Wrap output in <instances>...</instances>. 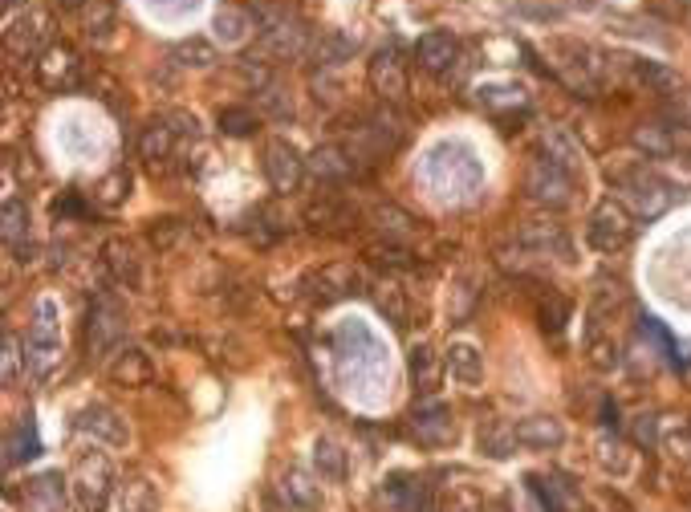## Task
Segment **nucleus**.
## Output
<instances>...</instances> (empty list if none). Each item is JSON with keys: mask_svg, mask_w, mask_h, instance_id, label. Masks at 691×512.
Wrapping results in <instances>:
<instances>
[{"mask_svg": "<svg viewBox=\"0 0 691 512\" xmlns=\"http://www.w3.org/2000/svg\"><path fill=\"white\" fill-rule=\"evenodd\" d=\"M70 484H74V496H78L82 512H106L110 492H114V484H118V472H114V464H110L106 452H86V456L74 464Z\"/></svg>", "mask_w": 691, "mask_h": 512, "instance_id": "obj_1", "label": "nucleus"}, {"mask_svg": "<svg viewBox=\"0 0 691 512\" xmlns=\"http://www.w3.org/2000/svg\"><path fill=\"white\" fill-rule=\"evenodd\" d=\"M525 196L545 208H565L574 200V175L557 167L553 159H533L525 167Z\"/></svg>", "mask_w": 691, "mask_h": 512, "instance_id": "obj_2", "label": "nucleus"}, {"mask_svg": "<svg viewBox=\"0 0 691 512\" xmlns=\"http://www.w3.org/2000/svg\"><path fill=\"white\" fill-rule=\"evenodd\" d=\"M635 236V216L626 212L622 200H602L590 216V228H586V240L598 248V252H618L626 248Z\"/></svg>", "mask_w": 691, "mask_h": 512, "instance_id": "obj_3", "label": "nucleus"}, {"mask_svg": "<svg viewBox=\"0 0 691 512\" xmlns=\"http://www.w3.org/2000/svg\"><path fill=\"white\" fill-rule=\"evenodd\" d=\"M618 191H622V200H631L635 212L647 216V220L663 216L667 204H671V187L663 179L647 175V171H626V175H618Z\"/></svg>", "mask_w": 691, "mask_h": 512, "instance_id": "obj_4", "label": "nucleus"}, {"mask_svg": "<svg viewBox=\"0 0 691 512\" xmlns=\"http://www.w3.org/2000/svg\"><path fill=\"white\" fill-rule=\"evenodd\" d=\"M127 334V313L114 297H102L94 309H90V330H86V346L94 358H102L106 350H114Z\"/></svg>", "mask_w": 691, "mask_h": 512, "instance_id": "obj_5", "label": "nucleus"}, {"mask_svg": "<svg viewBox=\"0 0 691 512\" xmlns=\"http://www.w3.org/2000/svg\"><path fill=\"white\" fill-rule=\"evenodd\" d=\"M265 175H269L273 191H281V196L297 191V183L305 175V159L297 155V147L289 139H269L265 143Z\"/></svg>", "mask_w": 691, "mask_h": 512, "instance_id": "obj_6", "label": "nucleus"}, {"mask_svg": "<svg viewBox=\"0 0 691 512\" xmlns=\"http://www.w3.org/2000/svg\"><path fill=\"white\" fill-rule=\"evenodd\" d=\"M106 374H110V382H118V387L139 391V387H147V382L155 378V366H151L147 350H139V346H118L114 358L106 362Z\"/></svg>", "mask_w": 691, "mask_h": 512, "instance_id": "obj_7", "label": "nucleus"}, {"mask_svg": "<svg viewBox=\"0 0 691 512\" xmlns=\"http://www.w3.org/2000/svg\"><path fill=\"white\" fill-rule=\"evenodd\" d=\"M411 431L423 447H448L456 439V419L444 403H427V407H415L411 415Z\"/></svg>", "mask_w": 691, "mask_h": 512, "instance_id": "obj_8", "label": "nucleus"}, {"mask_svg": "<svg viewBox=\"0 0 691 512\" xmlns=\"http://www.w3.org/2000/svg\"><path fill=\"white\" fill-rule=\"evenodd\" d=\"M370 86L374 94H383L387 102H399L407 94V70H403V61L395 49H379L370 61Z\"/></svg>", "mask_w": 691, "mask_h": 512, "instance_id": "obj_9", "label": "nucleus"}, {"mask_svg": "<svg viewBox=\"0 0 691 512\" xmlns=\"http://www.w3.org/2000/svg\"><path fill=\"white\" fill-rule=\"evenodd\" d=\"M102 265H106V273H110L118 285H127V289H139V285H143V265H139V256H135L131 240H122V236L106 240V244H102Z\"/></svg>", "mask_w": 691, "mask_h": 512, "instance_id": "obj_10", "label": "nucleus"}, {"mask_svg": "<svg viewBox=\"0 0 691 512\" xmlns=\"http://www.w3.org/2000/svg\"><path fill=\"white\" fill-rule=\"evenodd\" d=\"M513 431H517V443L529 447V452H549V447L565 443V427L553 415H525L513 423Z\"/></svg>", "mask_w": 691, "mask_h": 512, "instance_id": "obj_11", "label": "nucleus"}, {"mask_svg": "<svg viewBox=\"0 0 691 512\" xmlns=\"http://www.w3.org/2000/svg\"><path fill=\"white\" fill-rule=\"evenodd\" d=\"M415 57H419V66H423V70L444 74V70H452V61L460 57V41H456L452 33H444V29H431V33L419 37Z\"/></svg>", "mask_w": 691, "mask_h": 512, "instance_id": "obj_12", "label": "nucleus"}, {"mask_svg": "<svg viewBox=\"0 0 691 512\" xmlns=\"http://www.w3.org/2000/svg\"><path fill=\"white\" fill-rule=\"evenodd\" d=\"M78 431H86V435H94V439H102V443H127V439H131L127 423H122L118 411H110L106 403L82 407V411H78Z\"/></svg>", "mask_w": 691, "mask_h": 512, "instance_id": "obj_13", "label": "nucleus"}, {"mask_svg": "<svg viewBox=\"0 0 691 512\" xmlns=\"http://www.w3.org/2000/svg\"><path fill=\"white\" fill-rule=\"evenodd\" d=\"M305 167H309L313 175H318L322 183H342V179L354 175V159H350V151L338 147V143H322L318 151H313V155L305 159Z\"/></svg>", "mask_w": 691, "mask_h": 512, "instance_id": "obj_14", "label": "nucleus"}, {"mask_svg": "<svg viewBox=\"0 0 691 512\" xmlns=\"http://www.w3.org/2000/svg\"><path fill=\"white\" fill-rule=\"evenodd\" d=\"M305 285H322L313 297H322V301H334V297H350L362 289V273L346 269V265H326L322 273H313Z\"/></svg>", "mask_w": 691, "mask_h": 512, "instance_id": "obj_15", "label": "nucleus"}, {"mask_svg": "<svg viewBox=\"0 0 691 512\" xmlns=\"http://www.w3.org/2000/svg\"><path fill=\"white\" fill-rule=\"evenodd\" d=\"M61 484H66V480H61L57 472L37 476L25 488V512H61V504H66V488H61Z\"/></svg>", "mask_w": 691, "mask_h": 512, "instance_id": "obj_16", "label": "nucleus"}, {"mask_svg": "<svg viewBox=\"0 0 691 512\" xmlns=\"http://www.w3.org/2000/svg\"><path fill=\"white\" fill-rule=\"evenodd\" d=\"M281 492H285V500H289L293 508H301V512H318V508H322V484L313 480L309 472H301V468H289V472H285Z\"/></svg>", "mask_w": 691, "mask_h": 512, "instance_id": "obj_17", "label": "nucleus"}, {"mask_svg": "<svg viewBox=\"0 0 691 512\" xmlns=\"http://www.w3.org/2000/svg\"><path fill=\"white\" fill-rule=\"evenodd\" d=\"M305 224L318 228V232H346L354 224V208H346V204H338L330 196L326 200H313L305 208Z\"/></svg>", "mask_w": 691, "mask_h": 512, "instance_id": "obj_18", "label": "nucleus"}, {"mask_svg": "<svg viewBox=\"0 0 691 512\" xmlns=\"http://www.w3.org/2000/svg\"><path fill=\"white\" fill-rule=\"evenodd\" d=\"M171 151H175V131H171L167 118H155L151 126H143V135H139V155H143L151 167H159L163 159H171Z\"/></svg>", "mask_w": 691, "mask_h": 512, "instance_id": "obj_19", "label": "nucleus"}, {"mask_svg": "<svg viewBox=\"0 0 691 512\" xmlns=\"http://www.w3.org/2000/svg\"><path fill=\"white\" fill-rule=\"evenodd\" d=\"M407 374H411V382H415L419 395H431V391L439 387V354H435L427 342H419V346L407 354Z\"/></svg>", "mask_w": 691, "mask_h": 512, "instance_id": "obj_20", "label": "nucleus"}, {"mask_svg": "<svg viewBox=\"0 0 691 512\" xmlns=\"http://www.w3.org/2000/svg\"><path fill=\"white\" fill-rule=\"evenodd\" d=\"M33 456H41V439H37V427H33V419L25 415L13 431H9V439H5V464L9 468H17V464H29Z\"/></svg>", "mask_w": 691, "mask_h": 512, "instance_id": "obj_21", "label": "nucleus"}, {"mask_svg": "<svg viewBox=\"0 0 691 512\" xmlns=\"http://www.w3.org/2000/svg\"><path fill=\"white\" fill-rule=\"evenodd\" d=\"M448 370L456 382H464V387H476V382L484 378V354L472 346V342H452L448 350Z\"/></svg>", "mask_w": 691, "mask_h": 512, "instance_id": "obj_22", "label": "nucleus"}, {"mask_svg": "<svg viewBox=\"0 0 691 512\" xmlns=\"http://www.w3.org/2000/svg\"><path fill=\"white\" fill-rule=\"evenodd\" d=\"M118 512H159V492L147 476H131L122 480V496H118Z\"/></svg>", "mask_w": 691, "mask_h": 512, "instance_id": "obj_23", "label": "nucleus"}, {"mask_svg": "<svg viewBox=\"0 0 691 512\" xmlns=\"http://www.w3.org/2000/svg\"><path fill=\"white\" fill-rule=\"evenodd\" d=\"M533 301H537V322H541V330L545 334H561L565 322H570V301H565L561 293H553V289L533 293Z\"/></svg>", "mask_w": 691, "mask_h": 512, "instance_id": "obj_24", "label": "nucleus"}, {"mask_svg": "<svg viewBox=\"0 0 691 512\" xmlns=\"http://www.w3.org/2000/svg\"><path fill=\"white\" fill-rule=\"evenodd\" d=\"M517 431H513V423H488V427H480V452L484 456H492V460H509L513 452H517Z\"/></svg>", "mask_w": 691, "mask_h": 512, "instance_id": "obj_25", "label": "nucleus"}, {"mask_svg": "<svg viewBox=\"0 0 691 512\" xmlns=\"http://www.w3.org/2000/svg\"><path fill=\"white\" fill-rule=\"evenodd\" d=\"M521 244L537 248V252H557L561 261H570V240H565V232L557 224H533L521 232Z\"/></svg>", "mask_w": 691, "mask_h": 512, "instance_id": "obj_26", "label": "nucleus"}, {"mask_svg": "<svg viewBox=\"0 0 691 512\" xmlns=\"http://www.w3.org/2000/svg\"><path fill=\"white\" fill-rule=\"evenodd\" d=\"M313 464H318L322 480H346V456H342V447L334 439H318L313 443Z\"/></svg>", "mask_w": 691, "mask_h": 512, "instance_id": "obj_27", "label": "nucleus"}, {"mask_svg": "<svg viewBox=\"0 0 691 512\" xmlns=\"http://www.w3.org/2000/svg\"><path fill=\"white\" fill-rule=\"evenodd\" d=\"M216 122H220V131H224V135H232V139H248V135H257V126H261L257 110H248V106H224Z\"/></svg>", "mask_w": 691, "mask_h": 512, "instance_id": "obj_28", "label": "nucleus"}, {"mask_svg": "<svg viewBox=\"0 0 691 512\" xmlns=\"http://www.w3.org/2000/svg\"><path fill=\"white\" fill-rule=\"evenodd\" d=\"M631 139H635L639 151H647V159H671V151H675V143H671V135H667V126H655V122H651V126L643 122Z\"/></svg>", "mask_w": 691, "mask_h": 512, "instance_id": "obj_29", "label": "nucleus"}, {"mask_svg": "<svg viewBox=\"0 0 691 512\" xmlns=\"http://www.w3.org/2000/svg\"><path fill=\"white\" fill-rule=\"evenodd\" d=\"M366 256H370V261L379 265V269H395V273L415 269V256H411L407 248L391 244V240H387V244H383V240H379V244H370V248H366Z\"/></svg>", "mask_w": 691, "mask_h": 512, "instance_id": "obj_30", "label": "nucleus"}, {"mask_svg": "<svg viewBox=\"0 0 691 512\" xmlns=\"http://www.w3.org/2000/svg\"><path fill=\"white\" fill-rule=\"evenodd\" d=\"M374 305H379V313L387 317V322H395L399 330L407 326V297H403V289L399 285H379V293H374Z\"/></svg>", "mask_w": 691, "mask_h": 512, "instance_id": "obj_31", "label": "nucleus"}, {"mask_svg": "<svg viewBox=\"0 0 691 512\" xmlns=\"http://www.w3.org/2000/svg\"><path fill=\"white\" fill-rule=\"evenodd\" d=\"M25 232H29V204L25 200H9L5 212H0V236H5L9 244H17Z\"/></svg>", "mask_w": 691, "mask_h": 512, "instance_id": "obj_32", "label": "nucleus"}, {"mask_svg": "<svg viewBox=\"0 0 691 512\" xmlns=\"http://www.w3.org/2000/svg\"><path fill=\"white\" fill-rule=\"evenodd\" d=\"M127 196H131V171H127V167H114V171L98 183V204L114 208V204H122Z\"/></svg>", "mask_w": 691, "mask_h": 512, "instance_id": "obj_33", "label": "nucleus"}, {"mask_svg": "<svg viewBox=\"0 0 691 512\" xmlns=\"http://www.w3.org/2000/svg\"><path fill=\"white\" fill-rule=\"evenodd\" d=\"M175 57H179V66L208 70L212 61H216V45H212V41H204V37H192V41H183V45L175 49Z\"/></svg>", "mask_w": 691, "mask_h": 512, "instance_id": "obj_34", "label": "nucleus"}, {"mask_svg": "<svg viewBox=\"0 0 691 512\" xmlns=\"http://www.w3.org/2000/svg\"><path fill=\"white\" fill-rule=\"evenodd\" d=\"M541 143H545V151H549V159H553L557 167L570 171V163L578 159V147H574L570 139H565L561 131H545V139H541Z\"/></svg>", "mask_w": 691, "mask_h": 512, "instance_id": "obj_35", "label": "nucleus"}, {"mask_svg": "<svg viewBox=\"0 0 691 512\" xmlns=\"http://www.w3.org/2000/svg\"><path fill=\"white\" fill-rule=\"evenodd\" d=\"M183 236V224L179 220H155L151 228H147V240H151V248H159V252H167V248H175V240Z\"/></svg>", "mask_w": 691, "mask_h": 512, "instance_id": "obj_36", "label": "nucleus"}, {"mask_svg": "<svg viewBox=\"0 0 691 512\" xmlns=\"http://www.w3.org/2000/svg\"><path fill=\"white\" fill-rule=\"evenodd\" d=\"M374 220H379V228H383V232H391V236H399V232L415 228V220H411L403 208H395V204H379V208H374Z\"/></svg>", "mask_w": 691, "mask_h": 512, "instance_id": "obj_37", "label": "nucleus"}, {"mask_svg": "<svg viewBox=\"0 0 691 512\" xmlns=\"http://www.w3.org/2000/svg\"><path fill=\"white\" fill-rule=\"evenodd\" d=\"M590 362H594L598 370H614V366H618V346H614L610 338L590 334Z\"/></svg>", "mask_w": 691, "mask_h": 512, "instance_id": "obj_38", "label": "nucleus"}, {"mask_svg": "<svg viewBox=\"0 0 691 512\" xmlns=\"http://www.w3.org/2000/svg\"><path fill=\"white\" fill-rule=\"evenodd\" d=\"M631 439L639 443V447H655L659 443V419L655 415H635V423H631Z\"/></svg>", "mask_w": 691, "mask_h": 512, "instance_id": "obj_39", "label": "nucleus"}, {"mask_svg": "<svg viewBox=\"0 0 691 512\" xmlns=\"http://www.w3.org/2000/svg\"><path fill=\"white\" fill-rule=\"evenodd\" d=\"M639 78L647 82V86H655V90H671L675 86V74L671 70H663V66H655V61H639Z\"/></svg>", "mask_w": 691, "mask_h": 512, "instance_id": "obj_40", "label": "nucleus"}, {"mask_svg": "<svg viewBox=\"0 0 691 512\" xmlns=\"http://www.w3.org/2000/svg\"><path fill=\"white\" fill-rule=\"evenodd\" d=\"M110 21H114V5H110V0H98V13H94V5H90V13H86V29H90V37L98 33H106L110 29Z\"/></svg>", "mask_w": 691, "mask_h": 512, "instance_id": "obj_41", "label": "nucleus"}, {"mask_svg": "<svg viewBox=\"0 0 691 512\" xmlns=\"http://www.w3.org/2000/svg\"><path fill=\"white\" fill-rule=\"evenodd\" d=\"M257 94H261V106H265L273 118H289V114H293V102H285L277 86H265V90H257Z\"/></svg>", "mask_w": 691, "mask_h": 512, "instance_id": "obj_42", "label": "nucleus"}, {"mask_svg": "<svg viewBox=\"0 0 691 512\" xmlns=\"http://www.w3.org/2000/svg\"><path fill=\"white\" fill-rule=\"evenodd\" d=\"M322 45H326V53H322L326 66H334V61H342V57H350V53H354V41H342V37H334V33H326V37H322Z\"/></svg>", "mask_w": 691, "mask_h": 512, "instance_id": "obj_43", "label": "nucleus"}, {"mask_svg": "<svg viewBox=\"0 0 691 512\" xmlns=\"http://www.w3.org/2000/svg\"><path fill=\"white\" fill-rule=\"evenodd\" d=\"M17 374H21V342L9 334L5 338V382H9V387L17 382Z\"/></svg>", "mask_w": 691, "mask_h": 512, "instance_id": "obj_44", "label": "nucleus"}, {"mask_svg": "<svg viewBox=\"0 0 691 512\" xmlns=\"http://www.w3.org/2000/svg\"><path fill=\"white\" fill-rule=\"evenodd\" d=\"M167 122H171V131H175V135H200V118H196V114L171 110V114H167Z\"/></svg>", "mask_w": 691, "mask_h": 512, "instance_id": "obj_45", "label": "nucleus"}, {"mask_svg": "<svg viewBox=\"0 0 691 512\" xmlns=\"http://www.w3.org/2000/svg\"><path fill=\"white\" fill-rule=\"evenodd\" d=\"M602 427H606V431H618V407H614L610 399L602 403Z\"/></svg>", "mask_w": 691, "mask_h": 512, "instance_id": "obj_46", "label": "nucleus"}, {"mask_svg": "<svg viewBox=\"0 0 691 512\" xmlns=\"http://www.w3.org/2000/svg\"><path fill=\"white\" fill-rule=\"evenodd\" d=\"M57 5H61V9H70V13H74V9H86V5H90V0H57Z\"/></svg>", "mask_w": 691, "mask_h": 512, "instance_id": "obj_47", "label": "nucleus"}, {"mask_svg": "<svg viewBox=\"0 0 691 512\" xmlns=\"http://www.w3.org/2000/svg\"><path fill=\"white\" fill-rule=\"evenodd\" d=\"M492 512H509V504H505V500H500V504H496V508H492Z\"/></svg>", "mask_w": 691, "mask_h": 512, "instance_id": "obj_48", "label": "nucleus"}, {"mask_svg": "<svg viewBox=\"0 0 691 512\" xmlns=\"http://www.w3.org/2000/svg\"><path fill=\"white\" fill-rule=\"evenodd\" d=\"M9 5H13V0H9Z\"/></svg>", "mask_w": 691, "mask_h": 512, "instance_id": "obj_49", "label": "nucleus"}]
</instances>
